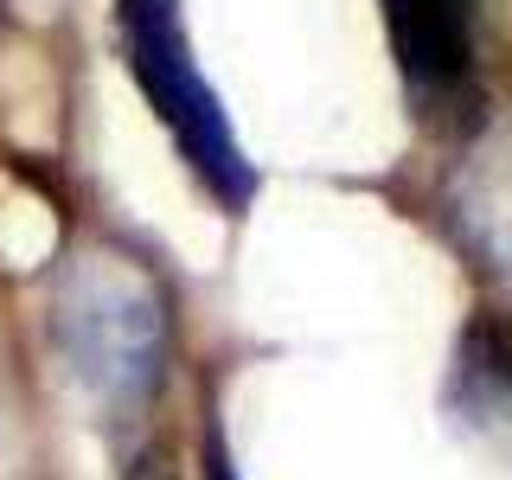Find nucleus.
Instances as JSON below:
<instances>
[{"mask_svg":"<svg viewBox=\"0 0 512 480\" xmlns=\"http://www.w3.org/2000/svg\"><path fill=\"white\" fill-rule=\"evenodd\" d=\"M52 346L71 384L109 416H141L167 384L173 314L167 288L135 250L90 244L52 282Z\"/></svg>","mask_w":512,"mask_h":480,"instance_id":"1","label":"nucleus"},{"mask_svg":"<svg viewBox=\"0 0 512 480\" xmlns=\"http://www.w3.org/2000/svg\"><path fill=\"white\" fill-rule=\"evenodd\" d=\"M122 52H128V71H135L148 109L167 122L173 148L199 173V186L224 212H244L256 199V167L244 160L218 90L205 84L199 58H192L180 0H122Z\"/></svg>","mask_w":512,"mask_h":480,"instance_id":"2","label":"nucleus"},{"mask_svg":"<svg viewBox=\"0 0 512 480\" xmlns=\"http://www.w3.org/2000/svg\"><path fill=\"white\" fill-rule=\"evenodd\" d=\"M391 58L423 116L461 122L474 109V52H480V0H378Z\"/></svg>","mask_w":512,"mask_h":480,"instance_id":"3","label":"nucleus"},{"mask_svg":"<svg viewBox=\"0 0 512 480\" xmlns=\"http://www.w3.org/2000/svg\"><path fill=\"white\" fill-rule=\"evenodd\" d=\"M448 404L480 436H512V333H500L493 320H474L461 333Z\"/></svg>","mask_w":512,"mask_h":480,"instance_id":"4","label":"nucleus"},{"mask_svg":"<svg viewBox=\"0 0 512 480\" xmlns=\"http://www.w3.org/2000/svg\"><path fill=\"white\" fill-rule=\"evenodd\" d=\"M212 480H237V468H231V461L218 455V448H212Z\"/></svg>","mask_w":512,"mask_h":480,"instance_id":"5","label":"nucleus"}]
</instances>
